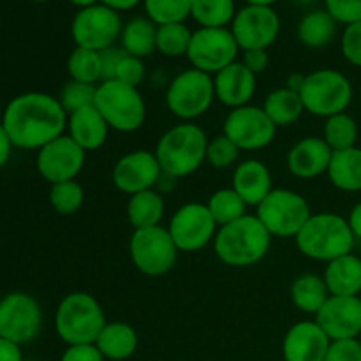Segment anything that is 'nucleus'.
Returning a JSON list of instances; mask_svg holds the SVG:
<instances>
[{
  "label": "nucleus",
  "instance_id": "obj_1",
  "mask_svg": "<svg viewBox=\"0 0 361 361\" xmlns=\"http://www.w3.org/2000/svg\"><path fill=\"white\" fill-rule=\"evenodd\" d=\"M0 122L13 147L41 150L49 141L62 136L67 127V113L53 95L27 92L9 101Z\"/></svg>",
  "mask_w": 361,
  "mask_h": 361
},
{
  "label": "nucleus",
  "instance_id": "obj_2",
  "mask_svg": "<svg viewBox=\"0 0 361 361\" xmlns=\"http://www.w3.org/2000/svg\"><path fill=\"white\" fill-rule=\"evenodd\" d=\"M271 238L274 236L256 215H243L238 221L219 228L214 238V250L228 267H252L267 256Z\"/></svg>",
  "mask_w": 361,
  "mask_h": 361
},
{
  "label": "nucleus",
  "instance_id": "obj_3",
  "mask_svg": "<svg viewBox=\"0 0 361 361\" xmlns=\"http://www.w3.org/2000/svg\"><path fill=\"white\" fill-rule=\"evenodd\" d=\"M208 141L200 126L182 122L162 134L154 154L164 175L183 178L196 173L207 162Z\"/></svg>",
  "mask_w": 361,
  "mask_h": 361
},
{
  "label": "nucleus",
  "instance_id": "obj_4",
  "mask_svg": "<svg viewBox=\"0 0 361 361\" xmlns=\"http://www.w3.org/2000/svg\"><path fill=\"white\" fill-rule=\"evenodd\" d=\"M296 247L305 257L314 261H330L351 254L355 247V235L348 219L337 214H312L298 235Z\"/></svg>",
  "mask_w": 361,
  "mask_h": 361
},
{
  "label": "nucleus",
  "instance_id": "obj_5",
  "mask_svg": "<svg viewBox=\"0 0 361 361\" xmlns=\"http://www.w3.org/2000/svg\"><path fill=\"white\" fill-rule=\"evenodd\" d=\"M106 323L101 303L90 293H69L56 307L55 330L67 345L95 344Z\"/></svg>",
  "mask_w": 361,
  "mask_h": 361
},
{
  "label": "nucleus",
  "instance_id": "obj_6",
  "mask_svg": "<svg viewBox=\"0 0 361 361\" xmlns=\"http://www.w3.org/2000/svg\"><path fill=\"white\" fill-rule=\"evenodd\" d=\"M94 106L104 116L109 129L118 133H134L147 118V104L140 90L116 80L97 85Z\"/></svg>",
  "mask_w": 361,
  "mask_h": 361
},
{
  "label": "nucleus",
  "instance_id": "obj_7",
  "mask_svg": "<svg viewBox=\"0 0 361 361\" xmlns=\"http://www.w3.org/2000/svg\"><path fill=\"white\" fill-rule=\"evenodd\" d=\"M305 111L310 115L330 118L345 113L353 101V85L345 74L335 69H317L307 74L300 88Z\"/></svg>",
  "mask_w": 361,
  "mask_h": 361
},
{
  "label": "nucleus",
  "instance_id": "obj_8",
  "mask_svg": "<svg viewBox=\"0 0 361 361\" xmlns=\"http://www.w3.org/2000/svg\"><path fill=\"white\" fill-rule=\"evenodd\" d=\"M256 208L261 224L279 238H295L312 215L309 201L291 189H274Z\"/></svg>",
  "mask_w": 361,
  "mask_h": 361
},
{
  "label": "nucleus",
  "instance_id": "obj_9",
  "mask_svg": "<svg viewBox=\"0 0 361 361\" xmlns=\"http://www.w3.org/2000/svg\"><path fill=\"white\" fill-rule=\"evenodd\" d=\"M214 101V78L194 67L180 73L166 90V106L182 122L203 116Z\"/></svg>",
  "mask_w": 361,
  "mask_h": 361
},
{
  "label": "nucleus",
  "instance_id": "obj_10",
  "mask_svg": "<svg viewBox=\"0 0 361 361\" xmlns=\"http://www.w3.org/2000/svg\"><path fill=\"white\" fill-rule=\"evenodd\" d=\"M129 252L133 264L148 277H161L173 270L178 259V247L173 242L168 228L134 229L129 242Z\"/></svg>",
  "mask_w": 361,
  "mask_h": 361
},
{
  "label": "nucleus",
  "instance_id": "obj_11",
  "mask_svg": "<svg viewBox=\"0 0 361 361\" xmlns=\"http://www.w3.org/2000/svg\"><path fill=\"white\" fill-rule=\"evenodd\" d=\"M42 328V310L28 293L14 291L0 300V337L25 345L34 341Z\"/></svg>",
  "mask_w": 361,
  "mask_h": 361
},
{
  "label": "nucleus",
  "instance_id": "obj_12",
  "mask_svg": "<svg viewBox=\"0 0 361 361\" xmlns=\"http://www.w3.org/2000/svg\"><path fill=\"white\" fill-rule=\"evenodd\" d=\"M122 28V20L116 11L109 9L104 4H95L85 7L74 16L71 34L76 48L104 51L120 37Z\"/></svg>",
  "mask_w": 361,
  "mask_h": 361
},
{
  "label": "nucleus",
  "instance_id": "obj_13",
  "mask_svg": "<svg viewBox=\"0 0 361 361\" xmlns=\"http://www.w3.org/2000/svg\"><path fill=\"white\" fill-rule=\"evenodd\" d=\"M238 49L235 35L228 28H200L192 32L187 59L194 69L212 76L236 62Z\"/></svg>",
  "mask_w": 361,
  "mask_h": 361
},
{
  "label": "nucleus",
  "instance_id": "obj_14",
  "mask_svg": "<svg viewBox=\"0 0 361 361\" xmlns=\"http://www.w3.org/2000/svg\"><path fill=\"white\" fill-rule=\"evenodd\" d=\"M222 134L233 141L240 150H261L271 145L277 134V126L259 106H242L226 116Z\"/></svg>",
  "mask_w": 361,
  "mask_h": 361
},
{
  "label": "nucleus",
  "instance_id": "obj_15",
  "mask_svg": "<svg viewBox=\"0 0 361 361\" xmlns=\"http://www.w3.org/2000/svg\"><path fill=\"white\" fill-rule=\"evenodd\" d=\"M217 222L203 203H187L173 214L168 231L180 252H197L214 243L219 231Z\"/></svg>",
  "mask_w": 361,
  "mask_h": 361
},
{
  "label": "nucleus",
  "instance_id": "obj_16",
  "mask_svg": "<svg viewBox=\"0 0 361 361\" xmlns=\"http://www.w3.org/2000/svg\"><path fill=\"white\" fill-rule=\"evenodd\" d=\"M85 157H87V152L78 147L71 140L69 134H62L37 150L35 166H37L39 175L46 182L55 185V183L76 180L85 166Z\"/></svg>",
  "mask_w": 361,
  "mask_h": 361
},
{
  "label": "nucleus",
  "instance_id": "obj_17",
  "mask_svg": "<svg viewBox=\"0 0 361 361\" xmlns=\"http://www.w3.org/2000/svg\"><path fill=\"white\" fill-rule=\"evenodd\" d=\"M236 44L243 51L268 49L281 32V20L268 6H245L236 13L231 23Z\"/></svg>",
  "mask_w": 361,
  "mask_h": 361
},
{
  "label": "nucleus",
  "instance_id": "obj_18",
  "mask_svg": "<svg viewBox=\"0 0 361 361\" xmlns=\"http://www.w3.org/2000/svg\"><path fill=\"white\" fill-rule=\"evenodd\" d=\"M161 176V164L150 150L129 152L116 161L111 173L115 187L127 196L154 189Z\"/></svg>",
  "mask_w": 361,
  "mask_h": 361
},
{
  "label": "nucleus",
  "instance_id": "obj_19",
  "mask_svg": "<svg viewBox=\"0 0 361 361\" xmlns=\"http://www.w3.org/2000/svg\"><path fill=\"white\" fill-rule=\"evenodd\" d=\"M314 321L324 334L335 341H351L361 335V298L360 296H330Z\"/></svg>",
  "mask_w": 361,
  "mask_h": 361
},
{
  "label": "nucleus",
  "instance_id": "obj_20",
  "mask_svg": "<svg viewBox=\"0 0 361 361\" xmlns=\"http://www.w3.org/2000/svg\"><path fill=\"white\" fill-rule=\"evenodd\" d=\"M330 344V337L316 321H300L286 334L282 356L284 361H324Z\"/></svg>",
  "mask_w": 361,
  "mask_h": 361
},
{
  "label": "nucleus",
  "instance_id": "obj_21",
  "mask_svg": "<svg viewBox=\"0 0 361 361\" xmlns=\"http://www.w3.org/2000/svg\"><path fill=\"white\" fill-rule=\"evenodd\" d=\"M331 155L334 150L328 147L323 137L307 136L293 145L291 150L288 152L286 164L289 173L296 178L312 180L328 173Z\"/></svg>",
  "mask_w": 361,
  "mask_h": 361
},
{
  "label": "nucleus",
  "instance_id": "obj_22",
  "mask_svg": "<svg viewBox=\"0 0 361 361\" xmlns=\"http://www.w3.org/2000/svg\"><path fill=\"white\" fill-rule=\"evenodd\" d=\"M256 74L250 73L238 60L214 76L215 99L231 109L249 104L256 94Z\"/></svg>",
  "mask_w": 361,
  "mask_h": 361
},
{
  "label": "nucleus",
  "instance_id": "obj_23",
  "mask_svg": "<svg viewBox=\"0 0 361 361\" xmlns=\"http://www.w3.org/2000/svg\"><path fill=\"white\" fill-rule=\"evenodd\" d=\"M231 187L245 201L247 207H257L274 190L270 169L257 159L240 162L233 171Z\"/></svg>",
  "mask_w": 361,
  "mask_h": 361
},
{
  "label": "nucleus",
  "instance_id": "obj_24",
  "mask_svg": "<svg viewBox=\"0 0 361 361\" xmlns=\"http://www.w3.org/2000/svg\"><path fill=\"white\" fill-rule=\"evenodd\" d=\"M67 130L78 147L85 152H94L99 150L108 140L109 126L97 108L90 106L67 116Z\"/></svg>",
  "mask_w": 361,
  "mask_h": 361
},
{
  "label": "nucleus",
  "instance_id": "obj_25",
  "mask_svg": "<svg viewBox=\"0 0 361 361\" xmlns=\"http://www.w3.org/2000/svg\"><path fill=\"white\" fill-rule=\"evenodd\" d=\"M331 296H360L361 259L355 254H345L326 263L323 275Z\"/></svg>",
  "mask_w": 361,
  "mask_h": 361
},
{
  "label": "nucleus",
  "instance_id": "obj_26",
  "mask_svg": "<svg viewBox=\"0 0 361 361\" xmlns=\"http://www.w3.org/2000/svg\"><path fill=\"white\" fill-rule=\"evenodd\" d=\"M137 344H140V337H137L136 330L122 321L106 323L95 342L101 355L111 361L129 360L137 351Z\"/></svg>",
  "mask_w": 361,
  "mask_h": 361
},
{
  "label": "nucleus",
  "instance_id": "obj_27",
  "mask_svg": "<svg viewBox=\"0 0 361 361\" xmlns=\"http://www.w3.org/2000/svg\"><path fill=\"white\" fill-rule=\"evenodd\" d=\"M326 175L338 190L361 192V148L334 152Z\"/></svg>",
  "mask_w": 361,
  "mask_h": 361
},
{
  "label": "nucleus",
  "instance_id": "obj_28",
  "mask_svg": "<svg viewBox=\"0 0 361 361\" xmlns=\"http://www.w3.org/2000/svg\"><path fill=\"white\" fill-rule=\"evenodd\" d=\"M330 291L321 275L303 274L291 284V302L302 312L316 316L330 298Z\"/></svg>",
  "mask_w": 361,
  "mask_h": 361
},
{
  "label": "nucleus",
  "instance_id": "obj_29",
  "mask_svg": "<svg viewBox=\"0 0 361 361\" xmlns=\"http://www.w3.org/2000/svg\"><path fill=\"white\" fill-rule=\"evenodd\" d=\"M166 204L161 194L155 189L143 190L129 196L127 203V219L134 229L154 228L161 226V221L164 219Z\"/></svg>",
  "mask_w": 361,
  "mask_h": 361
},
{
  "label": "nucleus",
  "instance_id": "obj_30",
  "mask_svg": "<svg viewBox=\"0 0 361 361\" xmlns=\"http://www.w3.org/2000/svg\"><path fill=\"white\" fill-rule=\"evenodd\" d=\"M122 49L127 55L145 59L157 51V25L148 18H133L122 28Z\"/></svg>",
  "mask_w": 361,
  "mask_h": 361
},
{
  "label": "nucleus",
  "instance_id": "obj_31",
  "mask_svg": "<svg viewBox=\"0 0 361 361\" xmlns=\"http://www.w3.org/2000/svg\"><path fill=\"white\" fill-rule=\"evenodd\" d=\"M263 109L279 129V127H288L295 123L303 115L305 106H303L298 92L284 87L268 94V97L264 99Z\"/></svg>",
  "mask_w": 361,
  "mask_h": 361
},
{
  "label": "nucleus",
  "instance_id": "obj_32",
  "mask_svg": "<svg viewBox=\"0 0 361 361\" xmlns=\"http://www.w3.org/2000/svg\"><path fill=\"white\" fill-rule=\"evenodd\" d=\"M337 32V21L328 11H312L305 14L298 25V39L307 48H324Z\"/></svg>",
  "mask_w": 361,
  "mask_h": 361
},
{
  "label": "nucleus",
  "instance_id": "obj_33",
  "mask_svg": "<svg viewBox=\"0 0 361 361\" xmlns=\"http://www.w3.org/2000/svg\"><path fill=\"white\" fill-rule=\"evenodd\" d=\"M190 16L201 28H226L236 16L235 0H192Z\"/></svg>",
  "mask_w": 361,
  "mask_h": 361
},
{
  "label": "nucleus",
  "instance_id": "obj_34",
  "mask_svg": "<svg viewBox=\"0 0 361 361\" xmlns=\"http://www.w3.org/2000/svg\"><path fill=\"white\" fill-rule=\"evenodd\" d=\"M358 134V123L348 113H338V115L330 116L323 127V140L334 152L356 147Z\"/></svg>",
  "mask_w": 361,
  "mask_h": 361
},
{
  "label": "nucleus",
  "instance_id": "obj_35",
  "mask_svg": "<svg viewBox=\"0 0 361 361\" xmlns=\"http://www.w3.org/2000/svg\"><path fill=\"white\" fill-rule=\"evenodd\" d=\"M207 207L219 228L231 224V222L238 221L243 215H247V203L236 194L233 187L215 190L210 196V200H208Z\"/></svg>",
  "mask_w": 361,
  "mask_h": 361
},
{
  "label": "nucleus",
  "instance_id": "obj_36",
  "mask_svg": "<svg viewBox=\"0 0 361 361\" xmlns=\"http://www.w3.org/2000/svg\"><path fill=\"white\" fill-rule=\"evenodd\" d=\"M67 71L71 80L81 81V83H101L102 81V63L101 51L94 49L76 48L67 60Z\"/></svg>",
  "mask_w": 361,
  "mask_h": 361
},
{
  "label": "nucleus",
  "instance_id": "obj_37",
  "mask_svg": "<svg viewBox=\"0 0 361 361\" xmlns=\"http://www.w3.org/2000/svg\"><path fill=\"white\" fill-rule=\"evenodd\" d=\"M192 0H145L148 20L157 27L169 23H183L190 16Z\"/></svg>",
  "mask_w": 361,
  "mask_h": 361
},
{
  "label": "nucleus",
  "instance_id": "obj_38",
  "mask_svg": "<svg viewBox=\"0 0 361 361\" xmlns=\"http://www.w3.org/2000/svg\"><path fill=\"white\" fill-rule=\"evenodd\" d=\"M192 39V32L183 23H169L157 27V51L164 56L187 55Z\"/></svg>",
  "mask_w": 361,
  "mask_h": 361
},
{
  "label": "nucleus",
  "instance_id": "obj_39",
  "mask_svg": "<svg viewBox=\"0 0 361 361\" xmlns=\"http://www.w3.org/2000/svg\"><path fill=\"white\" fill-rule=\"evenodd\" d=\"M85 203V190L76 180L55 183L49 189V204L60 215H73L81 210Z\"/></svg>",
  "mask_w": 361,
  "mask_h": 361
},
{
  "label": "nucleus",
  "instance_id": "obj_40",
  "mask_svg": "<svg viewBox=\"0 0 361 361\" xmlns=\"http://www.w3.org/2000/svg\"><path fill=\"white\" fill-rule=\"evenodd\" d=\"M95 92H97V85L81 83V81L71 80L69 83L63 85L62 90H60V95L56 99H59L60 106H62L63 111L69 116L73 113L80 111V109L94 106Z\"/></svg>",
  "mask_w": 361,
  "mask_h": 361
},
{
  "label": "nucleus",
  "instance_id": "obj_41",
  "mask_svg": "<svg viewBox=\"0 0 361 361\" xmlns=\"http://www.w3.org/2000/svg\"><path fill=\"white\" fill-rule=\"evenodd\" d=\"M240 148L233 143L229 137L215 136L208 141L207 148V162L215 169H226L236 164L240 155Z\"/></svg>",
  "mask_w": 361,
  "mask_h": 361
},
{
  "label": "nucleus",
  "instance_id": "obj_42",
  "mask_svg": "<svg viewBox=\"0 0 361 361\" xmlns=\"http://www.w3.org/2000/svg\"><path fill=\"white\" fill-rule=\"evenodd\" d=\"M145 74H147V71H145L143 60L126 53L123 59L120 60L118 67H116L115 80L130 85V87L140 88V85L145 81Z\"/></svg>",
  "mask_w": 361,
  "mask_h": 361
},
{
  "label": "nucleus",
  "instance_id": "obj_43",
  "mask_svg": "<svg viewBox=\"0 0 361 361\" xmlns=\"http://www.w3.org/2000/svg\"><path fill=\"white\" fill-rule=\"evenodd\" d=\"M342 55L351 66L361 67V20L345 27L342 34Z\"/></svg>",
  "mask_w": 361,
  "mask_h": 361
},
{
  "label": "nucleus",
  "instance_id": "obj_44",
  "mask_svg": "<svg viewBox=\"0 0 361 361\" xmlns=\"http://www.w3.org/2000/svg\"><path fill=\"white\" fill-rule=\"evenodd\" d=\"M326 11L345 27L361 20V0H326Z\"/></svg>",
  "mask_w": 361,
  "mask_h": 361
},
{
  "label": "nucleus",
  "instance_id": "obj_45",
  "mask_svg": "<svg viewBox=\"0 0 361 361\" xmlns=\"http://www.w3.org/2000/svg\"><path fill=\"white\" fill-rule=\"evenodd\" d=\"M324 361H361L360 341L351 338V341L331 342Z\"/></svg>",
  "mask_w": 361,
  "mask_h": 361
},
{
  "label": "nucleus",
  "instance_id": "obj_46",
  "mask_svg": "<svg viewBox=\"0 0 361 361\" xmlns=\"http://www.w3.org/2000/svg\"><path fill=\"white\" fill-rule=\"evenodd\" d=\"M60 361H106L95 344L67 345Z\"/></svg>",
  "mask_w": 361,
  "mask_h": 361
},
{
  "label": "nucleus",
  "instance_id": "obj_47",
  "mask_svg": "<svg viewBox=\"0 0 361 361\" xmlns=\"http://www.w3.org/2000/svg\"><path fill=\"white\" fill-rule=\"evenodd\" d=\"M126 51L122 48H111L104 49L101 51V63H102V81H108V80H115V73H116V67H118L120 60L123 59ZM101 81V83H102Z\"/></svg>",
  "mask_w": 361,
  "mask_h": 361
},
{
  "label": "nucleus",
  "instance_id": "obj_48",
  "mask_svg": "<svg viewBox=\"0 0 361 361\" xmlns=\"http://www.w3.org/2000/svg\"><path fill=\"white\" fill-rule=\"evenodd\" d=\"M268 62H270V59H268L267 49H249V51H243L242 63L256 76L267 69Z\"/></svg>",
  "mask_w": 361,
  "mask_h": 361
},
{
  "label": "nucleus",
  "instance_id": "obj_49",
  "mask_svg": "<svg viewBox=\"0 0 361 361\" xmlns=\"http://www.w3.org/2000/svg\"><path fill=\"white\" fill-rule=\"evenodd\" d=\"M0 361H23L21 345L0 337Z\"/></svg>",
  "mask_w": 361,
  "mask_h": 361
},
{
  "label": "nucleus",
  "instance_id": "obj_50",
  "mask_svg": "<svg viewBox=\"0 0 361 361\" xmlns=\"http://www.w3.org/2000/svg\"><path fill=\"white\" fill-rule=\"evenodd\" d=\"M13 143H11L9 136H7L6 129H4L2 122H0V169L7 164L11 157V152H13Z\"/></svg>",
  "mask_w": 361,
  "mask_h": 361
},
{
  "label": "nucleus",
  "instance_id": "obj_51",
  "mask_svg": "<svg viewBox=\"0 0 361 361\" xmlns=\"http://www.w3.org/2000/svg\"><path fill=\"white\" fill-rule=\"evenodd\" d=\"M349 226L353 229V235H355L356 240H361V201L353 207L351 214L348 217Z\"/></svg>",
  "mask_w": 361,
  "mask_h": 361
},
{
  "label": "nucleus",
  "instance_id": "obj_52",
  "mask_svg": "<svg viewBox=\"0 0 361 361\" xmlns=\"http://www.w3.org/2000/svg\"><path fill=\"white\" fill-rule=\"evenodd\" d=\"M101 2L104 4V6H108L109 9H113L118 13V11L133 9V7H136L141 0H101Z\"/></svg>",
  "mask_w": 361,
  "mask_h": 361
},
{
  "label": "nucleus",
  "instance_id": "obj_53",
  "mask_svg": "<svg viewBox=\"0 0 361 361\" xmlns=\"http://www.w3.org/2000/svg\"><path fill=\"white\" fill-rule=\"evenodd\" d=\"M69 2H73L74 6H78V7H81V9H85V7L95 6V4H97L99 0H69Z\"/></svg>",
  "mask_w": 361,
  "mask_h": 361
},
{
  "label": "nucleus",
  "instance_id": "obj_54",
  "mask_svg": "<svg viewBox=\"0 0 361 361\" xmlns=\"http://www.w3.org/2000/svg\"><path fill=\"white\" fill-rule=\"evenodd\" d=\"M249 6H268L271 7V4L277 2V0H245Z\"/></svg>",
  "mask_w": 361,
  "mask_h": 361
},
{
  "label": "nucleus",
  "instance_id": "obj_55",
  "mask_svg": "<svg viewBox=\"0 0 361 361\" xmlns=\"http://www.w3.org/2000/svg\"><path fill=\"white\" fill-rule=\"evenodd\" d=\"M296 2H300V4H310V2H314V0H296Z\"/></svg>",
  "mask_w": 361,
  "mask_h": 361
},
{
  "label": "nucleus",
  "instance_id": "obj_56",
  "mask_svg": "<svg viewBox=\"0 0 361 361\" xmlns=\"http://www.w3.org/2000/svg\"><path fill=\"white\" fill-rule=\"evenodd\" d=\"M34 2H48V0H34Z\"/></svg>",
  "mask_w": 361,
  "mask_h": 361
},
{
  "label": "nucleus",
  "instance_id": "obj_57",
  "mask_svg": "<svg viewBox=\"0 0 361 361\" xmlns=\"http://www.w3.org/2000/svg\"><path fill=\"white\" fill-rule=\"evenodd\" d=\"M358 341H360V345H361V335L358 337Z\"/></svg>",
  "mask_w": 361,
  "mask_h": 361
}]
</instances>
